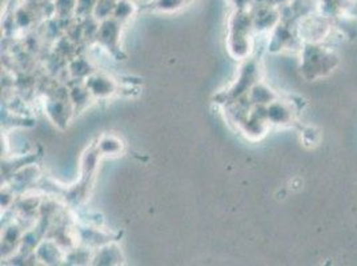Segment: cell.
<instances>
[{"instance_id": "obj_1", "label": "cell", "mask_w": 357, "mask_h": 266, "mask_svg": "<svg viewBox=\"0 0 357 266\" xmlns=\"http://www.w3.org/2000/svg\"><path fill=\"white\" fill-rule=\"evenodd\" d=\"M187 3V0H155V8L162 11H172L183 7Z\"/></svg>"}]
</instances>
